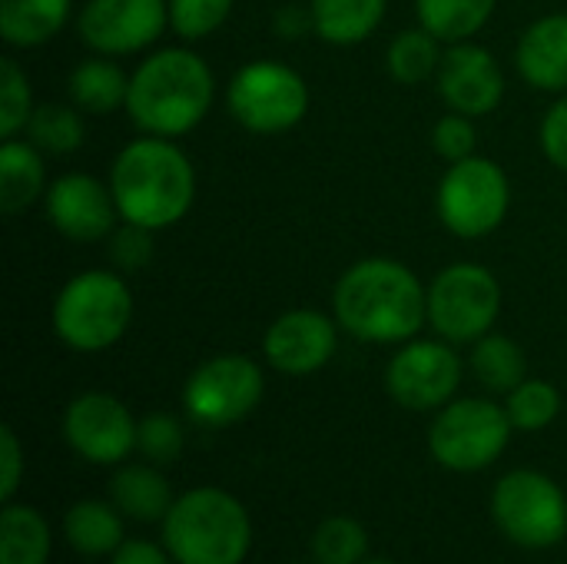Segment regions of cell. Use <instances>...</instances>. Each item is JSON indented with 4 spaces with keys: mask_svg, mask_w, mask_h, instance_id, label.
I'll list each match as a JSON object with an SVG mask.
<instances>
[{
    "mask_svg": "<svg viewBox=\"0 0 567 564\" xmlns=\"http://www.w3.org/2000/svg\"><path fill=\"white\" fill-rule=\"evenodd\" d=\"M70 20V0H0V37L10 47H40Z\"/></svg>",
    "mask_w": 567,
    "mask_h": 564,
    "instance_id": "obj_21",
    "label": "cell"
},
{
    "mask_svg": "<svg viewBox=\"0 0 567 564\" xmlns=\"http://www.w3.org/2000/svg\"><path fill=\"white\" fill-rule=\"evenodd\" d=\"M266 379L262 369L246 359V356H216L203 362L186 389H183V406L199 425H233L243 422L262 399Z\"/></svg>",
    "mask_w": 567,
    "mask_h": 564,
    "instance_id": "obj_11",
    "label": "cell"
},
{
    "mask_svg": "<svg viewBox=\"0 0 567 564\" xmlns=\"http://www.w3.org/2000/svg\"><path fill=\"white\" fill-rule=\"evenodd\" d=\"M47 183L43 156L30 140H3L0 146V209L17 216L40 199Z\"/></svg>",
    "mask_w": 567,
    "mask_h": 564,
    "instance_id": "obj_19",
    "label": "cell"
},
{
    "mask_svg": "<svg viewBox=\"0 0 567 564\" xmlns=\"http://www.w3.org/2000/svg\"><path fill=\"white\" fill-rule=\"evenodd\" d=\"M458 382H462V359L455 356L452 346L432 339L402 346L385 369L389 396L412 412L449 406Z\"/></svg>",
    "mask_w": 567,
    "mask_h": 564,
    "instance_id": "obj_12",
    "label": "cell"
},
{
    "mask_svg": "<svg viewBox=\"0 0 567 564\" xmlns=\"http://www.w3.org/2000/svg\"><path fill=\"white\" fill-rule=\"evenodd\" d=\"M472 372L492 392H512L528 379V359L508 336H482L472 349Z\"/></svg>",
    "mask_w": 567,
    "mask_h": 564,
    "instance_id": "obj_26",
    "label": "cell"
},
{
    "mask_svg": "<svg viewBox=\"0 0 567 564\" xmlns=\"http://www.w3.org/2000/svg\"><path fill=\"white\" fill-rule=\"evenodd\" d=\"M66 90H70V103L83 113H113L120 106H126V96H130V76L106 57H93V60H83L70 70V80H66Z\"/></svg>",
    "mask_w": 567,
    "mask_h": 564,
    "instance_id": "obj_20",
    "label": "cell"
},
{
    "mask_svg": "<svg viewBox=\"0 0 567 564\" xmlns=\"http://www.w3.org/2000/svg\"><path fill=\"white\" fill-rule=\"evenodd\" d=\"M110 564H169V558L150 542H123Z\"/></svg>",
    "mask_w": 567,
    "mask_h": 564,
    "instance_id": "obj_40",
    "label": "cell"
},
{
    "mask_svg": "<svg viewBox=\"0 0 567 564\" xmlns=\"http://www.w3.org/2000/svg\"><path fill=\"white\" fill-rule=\"evenodd\" d=\"M508 419L522 432L548 429L561 412V392L545 379H525L518 389L508 392Z\"/></svg>",
    "mask_w": 567,
    "mask_h": 564,
    "instance_id": "obj_30",
    "label": "cell"
},
{
    "mask_svg": "<svg viewBox=\"0 0 567 564\" xmlns=\"http://www.w3.org/2000/svg\"><path fill=\"white\" fill-rule=\"evenodd\" d=\"M502 286L478 263H455L429 286V322L449 342H478L498 322Z\"/></svg>",
    "mask_w": 567,
    "mask_h": 564,
    "instance_id": "obj_9",
    "label": "cell"
},
{
    "mask_svg": "<svg viewBox=\"0 0 567 564\" xmlns=\"http://www.w3.org/2000/svg\"><path fill=\"white\" fill-rule=\"evenodd\" d=\"M389 0H312L316 33L336 47H352L372 37L382 23Z\"/></svg>",
    "mask_w": 567,
    "mask_h": 564,
    "instance_id": "obj_22",
    "label": "cell"
},
{
    "mask_svg": "<svg viewBox=\"0 0 567 564\" xmlns=\"http://www.w3.org/2000/svg\"><path fill=\"white\" fill-rule=\"evenodd\" d=\"M518 73L548 93L567 90V13L535 20L518 40Z\"/></svg>",
    "mask_w": 567,
    "mask_h": 564,
    "instance_id": "obj_18",
    "label": "cell"
},
{
    "mask_svg": "<svg viewBox=\"0 0 567 564\" xmlns=\"http://www.w3.org/2000/svg\"><path fill=\"white\" fill-rule=\"evenodd\" d=\"M233 10V0H169V27L183 40H203L216 33Z\"/></svg>",
    "mask_w": 567,
    "mask_h": 564,
    "instance_id": "obj_33",
    "label": "cell"
},
{
    "mask_svg": "<svg viewBox=\"0 0 567 564\" xmlns=\"http://www.w3.org/2000/svg\"><path fill=\"white\" fill-rule=\"evenodd\" d=\"M47 219L50 226L73 243H100L116 229V199L90 173H66L47 186Z\"/></svg>",
    "mask_w": 567,
    "mask_h": 564,
    "instance_id": "obj_15",
    "label": "cell"
},
{
    "mask_svg": "<svg viewBox=\"0 0 567 564\" xmlns=\"http://www.w3.org/2000/svg\"><path fill=\"white\" fill-rule=\"evenodd\" d=\"M216 96L209 63L183 47L150 53L130 76L126 113L150 136H183L203 123Z\"/></svg>",
    "mask_w": 567,
    "mask_h": 564,
    "instance_id": "obj_3",
    "label": "cell"
},
{
    "mask_svg": "<svg viewBox=\"0 0 567 564\" xmlns=\"http://www.w3.org/2000/svg\"><path fill=\"white\" fill-rule=\"evenodd\" d=\"M365 564H392V562H365Z\"/></svg>",
    "mask_w": 567,
    "mask_h": 564,
    "instance_id": "obj_41",
    "label": "cell"
},
{
    "mask_svg": "<svg viewBox=\"0 0 567 564\" xmlns=\"http://www.w3.org/2000/svg\"><path fill=\"white\" fill-rule=\"evenodd\" d=\"M439 93L442 100L465 116H488L498 110L505 96V73L492 50L478 43H452L439 66Z\"/></svg>",
    "mask_w": 567,
    "mask_h": 564,
    "instance_id": "obj_17",
    "label": "cell"
},
{
    "mask_svg": "<svg viewBox=\"0 0 567 564\" xmlns=\"http://www.w3.org/2000/svg\"><path fill=\"white\" fill-rule=\"evenodd\" d=\"M133 296L123 276L90 269L73 276L53 302V329L76 352H103L126 336Z\"/></svg>",
    "mask_w": 567,
    "mask_h": 564,
    "instance_id": "obj_5",
    "label": "cell"
},
{
    "mask_svg": "<svg viewBox=\"0 0 567 564\" xmlns=\"http://www.w3.org/2000/svg\"><path fill=\"white\" fill-rule=\"evenodd\" d=\"M276 33L282 40H299L302 33L316 30V20H312V7H299V3H286L276 10V20H272Z\"/></svg>",
    "mask_w": 567,
    "mask_h": 564,
    "instance_id": "obj_39",
    "label": "cell"
},
{
    "mask_svg": "<svg viewBox=\"0 0 567 564\" xmlns=\"http://www.w3.org/2000/svg\"><path fill=\"white\" fill-rule=\"evenodd\" d=\"M33 116V100H30V83L27 73L17 66L13 57L0 60V133L3 140L17 136Z\"/></svg>",
    "mask_w": 567,
    "mask_h": 564,
    "instance_id": "obj_32",
    "label": "cell"
},
{
    "mask_svg": "<svg viewBox=\"0 0 567 564\" xmlns=\"http://www.w3.org/2000/svg\"><path fill=\"white\" fill-rule=\"evenodd\" d=\"M166 23L169 0H86L76 20L83 43L103 57L146 50Z\"/></svg>",
    "mask_w": 567,
    "mask_h": 564,
    "instance_id": "obj_13",
    "label": "cell"
},
{
    "mask_svg": "<svg viewBox=\"0 0 567 564\" xmlns=\"http://www.w3.org/2000/svg\"><path fill=\"white\" fill-rule=\"evenodd\" d=\"M136 422L130 409L106 396V392H86L76 396L63 416V435L76 455L96 465H116L123 462L136 445Z\"/></svg>",
    "mask_w": 567,
    "mask_h": 564,
    "instance_id": "obj_14",
    "label": "cell"
},
{
    "mask_svg": "<svg viewBox=\"0 0 567 564\" xmlns=\"http://www.w3.org/2000/svg\"><path fill=\"white\" fill-rule=\"evenodd\" d=\"M442 47H439V37L425 27H415V30H402L392 43H389V53H385V63H389V73L405 83V86H415V83H425L432 73H439L442 66Z\"/></svg>",
    "mask_w": 567,
    "mask_h": 564,
    "instance_id": "obj_28",
    "label": "cell"
},
{
    "mask_svg": "<svg viewBox=\"0 0 567 564\" xmlns=\"http://www.w3.org/2000/svg\"><path fill=\"white\" fill-rule=\"evenodd\" d=\"M512 429L508 409L488 399H458L432 422L429 449L435 462L452 472H478L505 452Z\"/></svg>",
    "mask_w": 567,
    "mask_h": 564,
    "instance_id": "obj_8",
    "label": "cell"
},
{
    "mask_svg": "<svg viewBox=\"0 0 567 564\" xmlns=\"http://www.w3.org/2000/svg\"><path fill=\"white\" fill-rule=\"evenodd\" d=\"M23 475V459H20V442L10 425L0 429V499H10L20 485Z\"/></svg>",
    "mask_w": 567,
    "mask_h": 564,
    "instance_id": "obj_38",
    "label": "cell"
},
{
    "mask_svg": "<svg viewBox=\"0 0 567 564\" xmlns=\"http://www.w3.org/2000/svg\"><path fill=\"white\" fill-rule=\"evenodd\" d=\"M226 103L239 126H246L249 133L272 136L292 130L306 116L309 86L286 63L252 60L233 73Z\"/></svg>",
    "mask_w": 567,
    "mask_h": 564,
    "instance_id": "obj_7",
    "label": "cell"
},
{
    "mask_svg": "<svg viewBox=\"0 0 567 564\" xmlns=\"http://www.w3.org/2000/svg\"><path fill=\"white\" fill-rule=\"evenodd\" d=\"M50 529L40 512L7 505L0 512V564H47Z\"/></svg>",
    "mask_w": 567,
    "mask_h": 564,
    "instance_id": "obj_25",
    "label": "cell"
},
{
    "mask_svg": "<svg viewBox=\"0 0 567 564\" xmlns=\"http://www.w3.org/2000/svg\"><path fill=\"white\" fill-rule=\"evenodd\" d=\"M339 346L336 322L316 309L282 312L262 339V352L276 372L286 376H312L319 372Z\"/></svg>",
    "mask_w": 567,
    "mask_h": 564,
    "instance_id": "obj_16",
    "label": "cell"
},
{
    "mask_svg": "<svg viewBox=\"0 0 567 564\" xmlns=\"http://www.w3.org/2000/svg\"><path fill=\"white\" fill-rule=\"evenodd\" d=\"M113 502L123 515L136 519V522H156L166 519V512L173 509L169 499V482L146 469V465H133V469H120L113 475Z\"/></svg>",
    "mask_w": 567,
    "mask_h": 564,
    "instance_id": "obj_23",
    "label": "cell"
},
{
    "mask_svg": "<svg viewBox=\"0 0 567 564\" xmlns=\"http://www.w3.org/2000/svg\"><path fill=\"white\" fill-rule=\"evenodd\" d=\"M336 322L362 342H405L429 319V293L395 259L372 256L349 266L332 293Z\"/></svg>",
    "mask_w": 567,
    "mask_h": 564,
    "instance_id": "obj_1",
    "label": "cell"
},
{
    "mask_svg": "<svg viewBox=\"0 0 567 564\" xmlns=\"http://www.w3.org/2000/svg\"><path fill=\"white\" fill-rule=\"evenodd\" d=\"M369 535L355 519L332 515L312 535V555L319 564H359L365 555Z\"/></svg>",
    "mask_w": 567,
    "mask_h": 564,
    "instance_id": "obj_31",
    "label": "cell"
},
{
    "mask_svg": "<svg viewBox=\"0 0 567 564\" xmlns=\"http://www.w3.org/2000/svg\"><path fill=\"white\" fill-rule=\"evenodd\" d=\"M542 150L558 170L567 173V96H561L542 120Z\"/></svg>",
    "mask_w": 567,
    "mask_h": 564,
    "instance_id": "obj_37",
    "label": "cell"
},
{
    "mask_svg": "<svg viewBox=\"0 0 567 564\" xmlns=\"http://www.w3.org/2000/svg\"><path fill=\"white\" fill-rule=\"evenodd\" d=\"M110 189L123 223L146 229L176 226L196 199L189 156L166 136H143L120 150L110 170Z\"/></svg>",
    "mask_w": 567,
    "mask_h": 564,
    "instance_id": "obj_2",
    "label": "cell"
},
{
    "mask_svg": "<svg viewBox=\"0 0 567 564\" xmlns=\"http://www.w3.org/2000/svg\"><path fill=\"white\" fill-rule=\"evenodd\" d=\"M30 143L47 153H73L83 146V120L73 103H43L27 123Z\"/></svg>",
    "mask_w": 567,
    "mask_h": 564,
    "instance_id": "obj_29",
    "label": "cell"
},
{
    "mask_svg": "<svg viewBox=\"0 0 567 564\" xmlns=\"http://www.w3.org/2000/svg\"><path fill=\"white\" fill-rule=\"evenodd\" d=\"M419 20L445 43L472 40L492 17L495 0H415Z\"/></svg>",
    "mask_w": 567,
    "mask_h": 564,
    "instance_id": "obj_27",
    "label": "cell"
},
{
    "mask_svg": "<svg viewBox=\"0 0 567 564\" xmlns=\"http://www.w3.org/2000/svg\"><path fill=\"white\" fill-rule=\"evenodd\" d=\"M163 542L179 564H243L252 545V525L229 492L193 489L166 512Z\"/></svg>",
    "mask_w": 567,
    "mask_h": 564,
    "instance_id": "obj_4",
    "label": "cell"
},
{
    "mask_svg": "<svg viewBox=\"0 0 567 564\" xmlns=\"http://www.w3.org/2000/svg\"><path fill=\"white\" fill-rule=\"evenodd\" d=\"M435 203L449 233L462 239H482L505 223L512 206V183L495 160L468 156L449 166Z\"/></svg>",
    "mask_w": 567,
    "mask_h": 564,
    "instance_id": "obj_6",
    "label": "cell"
},
{
    "mask_svg": "<svg viewBox=\"0 0 567 564\" xmlns=\"http://www.w3.org/2000/svg\"><path fill=\"white\" fill-rule=\"evenodd\" d=\"M136 449L150 459V462H173L183 452V425L166 416V412H153L140 422L136 429Z\"/></svg>",
    "mask_w": 567,
    "mask_h": 564,
    "instance_id": "obj_34",
    "label": "cell"
},
{
    "mask_svg": "<svg viewBox=\"0 0 567 564\" xmlns=\"http://www.w3.org/2000/svg\"><path fill=\"white\" fill-rule=\"evenodd\" d=\"M66 542L90 558L113 555L123 545V522L103 502H76L63 519Z\"/></svg>",
    "mask_w": 567,
    "mask_h": 564,
    "instance_id": "obj_24",
    "label": "cell"
},
{
    "mask_svg": "<svg viewBox=\"0 0 567 564\" xmlns=\"http://www.w3.org/2000/svg\"><path fill=\"white\" fill-rule=\"evenodd\" d=\"M432 143H435L439 156H445L449 163H458V160L475 156L478 130H475L472 116H465V113H449V116H442V120L435 123Z\"/></svg>",
    "mask_w": 567,
    "mask_h": 564,
    "instance_id": "obj_35",
    "label": "cell"
},
{
    "mask_svg": "<svg viewBox=\"0 0 567 564\" xmlns=\"http://www.w3.org/2000/svg\"><path fill=\"white\" fill-rule=\"evenodd\" d=\"M156 246H153V229L146 226H136V223H126L123 229H113V239H110V259L116 263V269L123 273H140L150 266Z\"/></svg>",
    "mask_w": 567,
    "mask_h": 564,
    "instance_id": "obj_36",
    "label": "cell"
},
{
    "mask_svg": "<svg viewBox=\"0 0 567 564\" xmlns=\"http://www.w3.org/2000/svg\"><path fill=\"white\" fill-rule=\"evenodd\" d=\"M492 515L522 548H551L567 532L565 492L542 472H512L495 485Z\"/></svg>",
    "mask_w": 567,
    "mask_h": 564,
    "instance_id": "obj_10",
    "label": "cell"
}]
</instances>
